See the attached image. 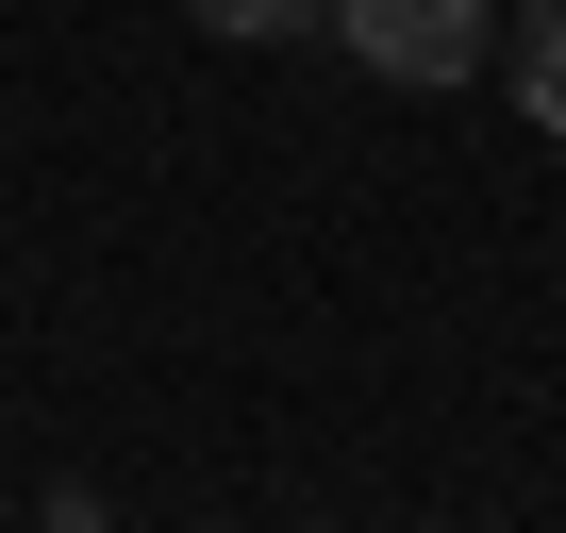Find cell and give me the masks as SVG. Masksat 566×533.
<instances>
[{"label":"cell","instance_id":"1","mask_svg":"<svg viewBox=\"0 0 566 533\" xmlns=\"http://www.w3.org/2000/svg\"><path fill=\"white\" fill-rule=\"evenodd\" d=\"M334 34H350V67L367 84H467V67H500V0H334Z\"/></svg>","mask_w":566,"mask_h":533},{"label":"cell","instance_id":"2","mask_svg":"<svg viewBox=\"0 0 566 533\" xmlns=\"http://www.w3.org/2000/svg\"><path fill=\"white\" fill-rule=\"evenodd\" d=\"M500 84L533 134H566V0H533V18H500Z\"/></svg>","mask_w":566,"mask_h":533},{"label":"cell","instance_id":"3","mask_svg":"<svg viewBox=\"0 0 566 533\" xmlns=\"http://www.w3.org/2000/svg\"><path fill=\"white\" fill-rule=\"evenodd\" d=\"M200 34H334V0H184Z\"/></svg>","mask_w":566,"mask_h":533},{"label":"cell","instance_id":"4","mask_svg":"<svg viewBox=\"0 0 566 533\" xmlns=\"http://www.w3.org/2000/svg\"><path fill=\"white\" fill-rule=\"evenodd\" d=\"M34 533H117V516H101V483H51V516H34Z\"/></svg>","mask_w":566,"mask_h":533}]
</instances>
